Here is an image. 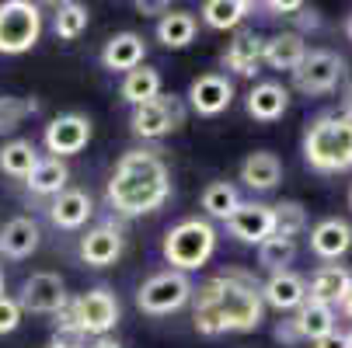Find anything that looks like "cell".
Wrapping results in <instances>:
<instances>
[{"label": "cell", "mask_w": 352, "mask_h": 348, "mask_svg": "<svg viewBox=\"0 0 352 348\" xmlns=\"http://www.w3.org/2000/svg\"><path fill=\"white\" fill-rule=\"evenodd\" d=\"M265 300H262V286H255L248 272H223L213 275L210 282L199 286L195 292V331L217 338L227 331L248 334L262 324Z\"/></svg>", "instance_id": "1"}, {"label": "cell", "mask_w": 352, "mask_h": 348, "mask_svg": "<svg viewBox=\"0 0 352 348\" xmlns=\"http://www.w3.org/2000/svg\"><path fill=\"white\" fill-rule=\"evenodd\" d=\"M171 195L168 164L154 150H129L116 164L109 181V206L122 216H146L157 213Z\"/></svg>", "instance_id": "2"}, {"label": "cell", "mask_w": 352, "mask_h": 348, "mask_svg": "<svg viewBox=\"0 0 352 348\" xmlns=\"http://www.w3.org/2000/svg\"><path fill=\"white\" fill-rule=\"evenodd\" d=\"M304 161L318 174H342L352 167V119L345 112H324L307 126Z\"/></svg>", "instance_id": "3"}, {"label": "cell", "mask_w": 352, "mask_h": 348, "mask_svg": "<svg viewBox=\"0 0 352 348\" xmlns=\"http://www.w3.org/2000/svg\"><path fill=\"white\" fill-rule=\"evenodd\" d=\"M161 251H164V262L175 272H195V268H203L213 258L217 230L206 220H182L178 227H171L164 233Z\"/></svg>", "instance_id": "4"}, {"label": "cell", "mask_w": 352, "mask_h": 348, "mask_svg": "<svg viewBox=\"0 0 352 348\" xmlns=\"http://www.w3.org/2000/svg\"><path fill=\"white\" fill-rule=\"evenodd\" d=\"M42 35V11L32 0H8L0 4V53L21 56Z\"/></svg>", "instance_id": "5"}, {"label": "cell", "mask_w": 352, "mask_h": 348, "mask_svg": "<svg viewBox=\"0 0 352 348\" xmlns=\"http://www.w3.org/2000/svg\"><path fill=\"white\" fill-rule=\"evenodd\" d=\"M192 292H195V289H192L188 275H185V272L168 268V272L150 275V279L140 286V292H136V307H140L143 314L164 317V314L182 310V307L192 300Z\"/></svg>", "instance_id": "6"}, {"label": "cell", "mask_w": 352, "mask_h": 348, "mask_svg": "<svg viewBox=\"0 0 352 348\" xmlns=\"http://www.w3.org/2000/svg\"><path fill=\"white\" fill-rule=\"evenodd\" d=\"M342 77H345V60L338 53H331V49H311L304 67L293 73V84L300 94L318 97V94H331Z\"/></svg>", "instance_id": "7"}, {"label": "cell", "mask_w": 352, "mask_h": 348, "mask_svg": "<svg viewBox=\"0 0 352 348\" xmlns=\"http://www.w3.org/2000/svg\"><path fill=\"white\" fill-rule=\"evenodd\" d=\"M74 314H77V324L87 334L94 338H109V331L119 324V300H116V292L105 289V286H98L84 296H77L74 300Z\"/></svg>", "instance_id": "8"}, {"label": "cell", "mask_w": 352, "mask_h": 348, "mask_svg": "<svg viewBox=\"0 0 352 348\" xmlns=\"http://www.w3.org/2000/svg\"><path fill=\"white\" fill-rule=\"evenodd\" d=\"M185 122V108L175 94H161L154 102H146L140 108H133V132L140 139H161L168 132H175Z\"/></svg>", "instance_id": "9"}, {"label": "cell", "mask_w": 352, "mask_h": 348, "mask_svg": "<svg viewBox=\"0 0 352 348\" xmlns=\"http://www.w3.org/2000/svg\"><path fill=\"white\" fill-rule=\"evenodd\" d=\"M18 303L21 310L28 314H60L70 307V296H67V282L56 275V272H35L21 282V292H18Z\"/></svg>", "instance_id": "10"}, {"label": "cell", "mask_w": 352, "mask_h": 348, "mask_svg": "<svg viewBox=\"0 0 352 348\" xmlns=\"http://www.w3.org/2000/svg\"><path fill=\"white\" fill-rule=\"evenodd\" d=\"M91 139V119L70 112V115H56L53 122L45 126V146H49V154L53 157H74L80 154L84 146Z\"/></svg>", "instance_id": "11"}, {"label": "cell", "mask_w": 352, "mask_h": 348, "mask_svg": "<svg viewBox=\"0 0 352 348\" xmlns=\"http://www.w3.org/2000/svg\"><path fill=\"white\" fill-rule=\"evenodd\" d=\"M227 230L244 244L262 247L269 237H276V209L265 202H241L237 213L227 220Z\"/></svg>", "instance_id": "12"}, {"label": "cell", "mask_w": 352, "mask_h": 348, "mask_svg": "<svg viewBox=\"0 0 352 348\" xmlns=\"http://www.w3.org/2000/svg\"><path fill=\"white\" fill-rule=\"evenodd\" d=\"M234 102V84L223 77V73H203V77H195L192 87H188V105L192 112L199 115H220L227 112Z\"/></svg>", "instance_id": "13"}, {"label": "cell", "mask_w": 352, "mask_h": 348, "mask_svg": "<svg viewBox=\"0 0 352 348\" xmlns=\"http://www.w3.org/2000/svg\"><path fill=\"white\" fill-rule=\"evenodd\" d=\"M262 63H265V38L255 32H237L223 49V67L234 70L237 77H255Z\"/></svg>", "instance_id": "14"}, {"label": "cell", "mask_w": 352, "mask_h": 348, "mask_svg": "<svg viewBox=\"0 0 352 348\" xmlns=\"http://www.w3.org/2000/svg\"><path fill=\"white\" fill-rule=\"evenodd\" d=\"M262 300L272 310H293L296 314L300 307L311 300V286L300 279V275H293V272H276L262 286Z\"/></svg>", "instance_id": "15"}, {"label": "cell", "mask_w": 352, "mask_h": 348, "mask_svg": "<svg viewBox=\"0 0 352 348\" xmlns=\"http://www.w3.org/2000/svg\"><path fill=\"white\" fill-rule=\"evenodd\" d=\"M122 255V230L112 223H102L80 237V258L91 268H105Z\"/></svg>", "instance_id": "16"}, {"label": "cell", "mask_w": 352, "mask_h": 348, "mask_svg": "<svg viewBox=\"0 0 352 348\" xmlns=\"http://www.w3.org/2000/svg\"><path fill=\"white\" fill-rule=\"evenodd\" d=\"M143 60H146V45L136 32H119L102 49V63L112 73H133L143 67Z\"/></svg>", "instance_id": "17"}, {"label": "cell", "mask_w": 352, "mask_h": 348, "mask_svg": "<svg viewBox=\"0 0 352 348\" xmlns=\"http://www.w3.org/2000/svg\"><path fill=\"white\" fill-rule=\"evenodd\" d=\"M307 42L300 32H279L272 38H265V67L272 70H286V73H296L307 60Z\"/></svg>", "instance_id": "18"}, {"label": "cell", "mask_w": 352, "mask_h": 348, "mask_svg": "<svg viewBox=\"0 0 352 348\" xmlns=\"http://www.w3.org/2000/svg\"><path fill=\"white\" fill-rule=\"evenodd\" d=\"M289 108V91L276 80H262L248 91V115L255 122H276Z\"/></svg>", "instance_id": "19"}, {"label": "cell", "mask_w": 352, "mask_h": 348, "mask_svg": "<svg viewBox=\"0 0 352 348\" xmlns=\"http://www.w3.org/2000/svg\"><path fill=\"white\" fill-rule=\"evenodd\" d=\"M352 247V227L338 216L331 220H321L314 230H311V251L324 262H338L345 251Z\"/></svg>", "instance_id": "20"}, {"label": "cell", "mask_w": 352, "mask_h": 348, "mask_svg": "<svg viewBox=\"0 0 352 348\" xmlns=\"http://www.w3.org/2000/svg\"><path fill=\"white\" fill-rule=\"evenodd\" d=\"M38 223L28 220V216H14L4 223V230H0V255H8L14 262L21 258H32L35 247H38Z\"/></svg>", "instance_id": "21"}, {"label": "cell", "mask_w": 352, "mask_h": 348, "mask_svg": "<svg viewBox=\"0 0 352 348\" xmlns=\"http://www.w3.org/2000/svg\"><path fill=\"white\" fill-rule=\"evenodd\" d=\"M91 213H94V202L80 188H67L63 195L53 198V206H49V220H53L60 230H80Z\"/></svg>", "instance_id": "22"}, {"label": "cell", "mask_w": 352, "mask_h": 348, "mask_svg": "<svg viewBox=\"0 0 352 348\" xmlns=\"http://www.w3.org/2000/svg\"><path fill=\"white\" fill-rule=\"evenodd\" d=\"M283 178V164L272 150H255L248 154L244 164H241V181L251 188V192H272Z\"/></svg>", "instance_id": "23"}, {"label": "cell", "mask_w": 352, "mask_h": 348, "mask_svg": "<svg viewBox=\"0 0 352 348\" xmlns=\"http://www.w3.org/2000/svg\"><path fill=\"white\" fill-rule=\"evenodd\" d=\"M352 289V275L342 268V265H321L314 275H311V300L318 303H328V307H342L345 296Z\"/></svg>", "instance_id": "24"}, {"label": "cell", "mask_w": 352, "mask_h": 348, "mask_svg": "<svg viewBox=\"0 0 352 348\" xmlns=\"http://www.w3.org/2000/svg\"><path fill=\"white\" fill-rule=\"evenodd\" d=\"M293 324H296V331H300V341H321V338H328L331 331H338V327H335V307L318 303V300H307L304 307H300V310L293 314Z\"/></svg>", "instance_id": "25"}, {"label": "cell", "mask_w": 352, "mask_h": 348, "mask_svg": "<svg viewBox=\"0 0 352 348\" xmlns=\"http://www.w3.org/2000/svg\"><path fill=\"white\" fill-rule=\"evenodd\" d=\"M67 181H70V167L60 157H42L38 167L28 174L25 185L35 195H63L67 192Z\"/></svg>", "instance_id": "26"}, {"label": "cell", "mask_w": 352, "mask_h": 348, "mask_svg": "<svg viewBox=\"0 0 352 348\" xmlns=\"http://www.w3.org/2000/svg\"><path fill=\"white\" fill-rule=\"evenodd\" d=\"M119 94H122V102H129L133 108L154 102V97H161V73L154 67H140V70H133V73L122 77Z\"/></svg>", "instance_id": "27"}, {"label": "cell", "mask_w": 352, "mask_h": 348, "mask_svg": "<svg viewBox=\"0 0 352 348\" xmlns=\"http://www.w3.org/2000/svg\"><path fill=\"white\" fill-rule=\"evenodd\" d=\"M195 32H199V21L188 11H168L157 21V42L164 49H185L195 38Z\"/></svg>", "instance_id": "28"}, {"label": "cell", "mask_w": 352, "mask_h": 348, "mask_svg": "<svg viewBox=\"0 0 352 348\" xmlns=\"http://www.w3.org/2000/svg\"><path fill=\"white\" fill-rule=\"evenodd\" d=\"M251 11H255V4L251 0H206L203 4V21L217 32H227V28H237Z\"/></svg>", "instance_id": "29"}, {"label": "cell", "mask_w": 352, "mask_h": 348, "mask_svg": "<svg viewBox=\"0 0 352 348\" xmlns=\"http://www.w3.org/2000/svg\"><path fill=\"white\" fill-rule=\"evenodd\" d=\"M38 150H35V143L32 139H11L4 150H0V171L11 174V178H25L38 167Z\"/></svg>", "instance_id": "30"}, {"label": "cell", "mask_w": 352, "mask_h": 348, "mask_svg": "<svg viewBox=\"0 0 352 348\" xmlns=\"http://www.w3.org/2000/svg\"><path fill=\"white\" fill-rule=\"evenodd\" d=\"M237 206H241V198H237V188L230 181H210L203 188V209H206V216L227 223L237 213Z\"/></svg>", "instance_id": "31"}, {"label": "cell", "mask_w": 352, "mask_h": 348, "mask_svg": "<svg viewBox=\"0 0 352 348\" xmlns=\"http://www.w3.org/2000/svg\"><path fill=\"white\" fill-rule=\"evenodd\" d=\"M293 258H296V240H289V237H269L262 247H258V265L265 268V272H289V265H293Z\"/></svg>", "instance_id": "32"}, {"label": "cell", "mask_w": 352, "mask_h": 348, "mask_svg": "<svg viewBox=\"0 0 352 348\" xmlns=\"http://www.w3.org/2000/svg\"><path fill=\"white\" fill-rule=\"evenodd\" d=\"M87 21H91V11L84 4H77V0H63V4H56V21H53L56 38H63V42L80 38V32L87 28Z\"/></svg>", "instance_id": "33"}, {"label": "cell", "mask_w": 352, "mask_h": 348, "mask_svg": "<svg viewBox=\"0 0 352 348\" xmlns=\"http://www.w3.org/2000/svg\"><path fill=\"white\" fill-rule=\"evenodd\" d=\"M35 112H38V102H35V97L4 94V97H0V136L14 132V129L25 122V115H35Z\"/></svg>", "instance_id": "34"}, {"label": "cell", "mask_w": 352, "mask_h": 348, "mask_svg": "<svg viewBox=\"0 0 352 348\" xmlns=\"http://www.w3.org/2000/svg\"><path fill=\"white\" fill-rule=\"evenodd\" d=\"M272 209H276V233H279V237L296 240V233H304V227H307V209L300 206V202H279V206H272Z\"/></svg>", "instance_id": "35"}, {"label": "cell", "mask_w": 352, "mask_h": 348, "mask_svg": "<svg viewBox=\"0 0 352 348\" xmlns=\"http://www.w3.org/2000/svg\"><path fill=\"white\" fill-rule=\"evenodd\" d=\"M21 303L18 300H11V296H0V334H11V331H18V324H21Z\"/></svg>", "instance_id": "36"}, {"label": "cell", "mask_w": 352, "mask_h": 348, "mask_svg": "<svg viewBox=\"0 0 352 348\" xmlns=\"http://www.w3.org/2000/svg\"><path fill=\"white\" fill-rule=\"evenodd\" d=\"M304 8H307L304 0H269L265 4V11H272L276 18H296Z\"/></svg>", "instance_id": "37"}, {"label": "cell", "mask_w": 352, "mask_h": 348, "mask_svg": "<svg viewBox=\"0 0 352 348\" xmlns=\"http://www.w3.org/2000/svg\"><path fill=\"white\" fill-rule=\"evenodd\" d=\"M314 348H352V334H345V331H331L328 338L314 341Z\"/></svg>", "instance_id": "38"}, {"label": "cell", "mask_w": 352, "mask_h": 348, "mask_svg": "<svg viewBox=\"0 0 352 348\" xmlns=\"http://www.w3.org/2000/svg\"><path fill=\"white\" fill-rule=\"evenodd\" d=\"M276 338H279L283 345H296V341H300V331H296L293 317H289V321H279V324H276Z\"/></svg>", "instance_id": "39"}, {"label": "cell", "mask_w": 352, "mask_h": 348, "mask_svg": "<svg viewBox=\"0 0 352 348\" xmlns=\"http://www.w3.org/2000/svg\"><path fill=\"white\" fill-rule=\"evenodd\" d=\"M136 11H140V14H161V18H164L171 8H168V4H143V0H136Z\"/></svg>", "instance_id": "40"}, {"label": "cell", "mask_w": 352, "mask_h": 348, "mask_svg": "<svg viewBox=\"0 0 352 348\" xmlns=\"http://www.w3.org/2000/svg\"><path fill=\"white\" fill-rule=\"evenodd\" d=\"M293 21H296L300 28H318V11H307V8H304V11H300Z\"/></svg>", "instance_id": "41"}, {"label": "cell", "mask_w": 352, "mask_h": 348, "mask_svg": "<svg viewBox=\"0 0 352 348\" xmlns=\"http://www.w3.org/2000/svg\"><path fill=\"white\" fill-rule=\"evenodd\" d=\"M45 348H84V341H70V338H53Z\"/></svg>", "instance_id": "42"}, {"label": "cell", "mask_w": 352, "mask_h": 348, "mask_svg": "<svg viewBox=\"0 0 352 348\" xmlns=\"http://www.w3.org/2000/svg\"><path fill=\"white\" fill-rule=\"evenodd\" d=\"M87 348H122V345H119L116 338H94V341H91Z\"/></svg>", "instance_id": "43"}, {"label": "cell", "mask_w": 352, "mask_h": 348, "mask_svg": "<svg viewBox=\"0 0 352 348\" xmlns=\"http://www.w3.org/2000/svg\"><path fill=\"white\" fill-rule=\"evenodd\" d=\"M342 112H345V115L352 119V84L345 87V97H342Z\"/></svg>", "instance_id": "44"}, {"label": "cell", "mask_w": 352, "mask_h": 348, "mask_svg": "<svg viewBox=\"0 0 352 348\" xmlns=\"http://www.w3.org/2000/svg\"><path fill=\"white\" fill-rule=\"evenodd\" d=\"M342 310H345V314L352 317V289H349V296H345V303H342Z\"/></svg>", "instance_id": "45"}, {"label": "cell", "mask_w": 352, "mask_h": 348, "mask_svg": "<svg viewBox=\"0 0 352 348\" xmlns=\"http://www.w3.org/2000/svg\"><path fill=\"white\" fill-rule=\"evenodd\" d=\"M0 296H4V275H0Z\"/></svg>", "instance_id": "46"}, {"label": "cell", "mask_w": 352, "mask_h": 348, "mask_svg": "<svg viewBox=\"0 0 352 348\" xmlns=\"http://www.w3.org/2000/svg\"><path fill=\"white\" fill-rule=\"evenodd\" d=\"M349 38H352V14H349Z\"/></svg>", "instance_id": "47"}, {"label": "cell", "mask_w": 352, "mask_h": 348, "mask_svg": "<svg viewBox=\"0 0 352 348\" xmlns=\"http://www.w3.org/2000/svg\"><path fill=\"white\" fill-rule=\"evenodd\" d=\"M349 206H352V188H349Z\"/></svg>", "instance_id": "48"}]
</instances>
